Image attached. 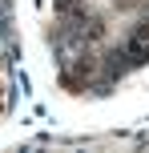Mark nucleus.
Returning a JSON list of instances; mask_svg holds the SVG:
<instances>
[{
    "label": "nucleus",
    "instance_id": "1",
    "mask_svg": "<svg viewBox=\"0 0 149 153\" xmlns=\"http://www.w3.org/2000/svg\"><path fill=\"white\" fill-rule=\"evenodd\" d=\"M8 101H12V81H8V65L0 61V117H4Z\"/></svg>",
    "mask_w": 149,
    "mask_h": 153
}]
</instances>
